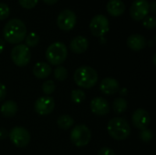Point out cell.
I'll list each match as a JSON object with an SVG mask.
<instances>
[{
  "mask_svg": "<svg viewBox=\"0 0 156 155\" xmlns=\"http://www.w3.org/2000/svg\"><path fill=\"white\" fill-rule=\"evenodd\" d=\"M3 34L5 40L8 43L18 44L25 39L27 36V27L22 20L13 18L5 25Z\"/></svg>",
  "mask_w": 156,
  "mask_h": 155,
  "instance_id": "1",
  "label": "cell"
},
{
  "mask_svg": "<svg viewBox=\"0 0 156 155\" xmlns=\"http://www.w3.org/2000/svg\"><path fill=\"white\" fill-rule=\"evenodd\" d=\"M75 83L82 89H90L98 82L97 71L90 66H81L74 72Z\"/></svg>",
  "mask_w": 156,
  "mask_h": 155,
  "instance_id": "2",
  "label": "cell"
},
{
  "mask_svg": "<svg viewBox=\"0 0 156 155\" xmlns=\"http://www.w3.org/2000/svg\"><path fill=\"white\" fill-rule=\"evenodd\" d=\"M107 130L110 136L116 141L126 140L131 134V127L127 121L119 117L110 120Z\"/></svg>",
  "mask_w": 156,
  "mask_h": 155,
  "instance_id": "3",
  "label": "cell"
},
{
  "mask_svg": "<svg viewBox=\"0 0 156 155\" xmlns=\"http://www.w3.org/2000/svg\"><path fill=\"white\" fill-rule=\"evenodd\" d=\"M68 48L62 42H54L46 50L47 60L54 66H60L67 58Z\"/></svg>",
  "mask_w": 156,
  "mask_h": 155,
  "instance_id": "4",
  "label": "cell"
},
{
  "mask_svg": "<svg viewBox=\"0 0 156 155\" xmlns=\"http://www.w3.org/2000/svg\"><path fill=\"white\" fill-rule=\"evenodd\" d=\"M91 140L90 130L84 124L76 125L70 132V141L77 147H84Z\"/></svg>",
  "mask_w": 156,
  "mask_h": 155,
  "instance_id": "5",
  "label": "cell"
},
{
  "mask_svg": "<svg viewBox=\"0 0 156 155\" xmlns=\"http://www.w3.org/2000/svg\"><path fill=\"white\" fill-rule=\"evenodd\" d=\"M11 59L17 67L27 66L31 59V52L25 44H17L11 50Z\"/></svg>",
  "mask_w": 156,
  "mask_h": 155,
  "instance_id": "6",
  "label": "cell"
},
{
  "mask_svg": "<svg viewBox=\"0 0 156 155\" xmlns=\"http://www.w3.org/2000/svg\"><path fill=\"white\" fill-rule=\"evenodd\" d=\"M9 138L15 146L18 148H24L30 142V133L27 129L16 126L10 131Z\"/></svg>",
  "mask_w": 156,
  "mask_h": 155,
  "instance_id": "7",
  "label": "cell"
},
{
  "mask_svg": "<svg viewBox=\"0 0 156 155\" xmlns=\"http://www.w3.org/2000/svg\"><path fill=\"white\" fill-rule=\"evenodd\" d=\"M90 29L93 36L103 37L110 29L108 18L103 15L95 16L90 23Z\"/></svg>",
  "mask_w": 156,
  "mask_h": 155,
  "instance_id": "8",
  "label": "cell"
},
{
  "mask_svg": "<svg viewBox=\"0 0 156 155\" xmlns=\"http://www.w3.org/2000/svg\"><path fill=\"white\" fill-rule=\"evenodd\" d=\"M77 23V16L76 14L70 9H64L62 10L57 18V25L59 29L63 31H69L71 30Z\"/></svg>",
  "mask_w": 156,
  "mask_h": 155,
  "instance_id": "9",
  "label": "cell"
},
{
  "mask_svg": "<svg viewBox=\"0 0 156 155\" xmlns=\"http://www.w3.org/2000/svg\"><path fill=\"white\" fill-rule=\"evenodd\" d=\"M150 11L147 0H134L130 8V15L135 21H141L148 16Z\"/></svg>",
  "mask_w": 156,
  "mask_h": 155,
  "instance_id": "10",
  "label": "cell"
},
{
  "mask_svg": "<svg viewBox=\"0 0 156 155\" xmlns=\"http://www.w3.org/2000/svg\"><path fill=\"white\" fill-rule=\"evenodd\" d=\"M55 108V101L50 96H42L38 98L35 104V111L39 115H48L53 111Z\"/></svg>",
  "mask_w": 156,
  "mask_h": 155,
  "instance_id": "11",
  "label": "cell"
},
{
  "mask_svg": "<svg viewBox=\"0 0 156 155\" xmlns=\"http://www.w3.org/2000/svg\"><path fill=\"white\" fill-rule=\"evenodd\" d=\"M132 121L134 127L143 131L148 128L151 122V117L149 112L144 109H137L133 114Z\"/></svg>",
  "mask_w": 156,
  "mask_h": 155,
  "instance_id": "12",
  "label": "cell"
},
{
  "mask_svg": "<svg viewBox=\"0 0 156 155\" xmlns=\"http://www.w3.org/2000/svg\"><path fill=\"white\" fill-rule=\"evenodd\" d=\"M90 111H92V113H94L95 115H99V116H103L107 113H109L110 111V104L109 102L101 97H97L94 98L91 102H90Z\"/></svg>",
  "mask_w": 156,
  "mask_h": 155,
  "instance_id": "13",
  "label": "cell"
},
{
  "mask_svg": "<svg viewBox=\"0 0 156 155\" xmlns=\"http://www.w3.org/2000/svg\"><path fill=\"white\" fill-rule=\"evenodd\" d=\"M100 90L103 94L113 95L120 90V84L113 78H105L100 83Z\"/></svg>",
  "mask_w": 156,
  "mask_h": 155,
  "instance_id": "14",
  "label": "cell"
},
{
  "mask_svg": "<svg viewBox=\"0 0 156 155\" xmlns=\"http://www.w3.org/2000/svg\"><path fill=\"white\" fill-rule=\"evenodd\" d=\"M89 47L88 39L83 36H77L75 37L69 44L70 50L75 54H82L87 50Z\"/></svg>",
  "mask_w": 156,
  "mask_h": 155,
  "instance_id": "15",
  "label": "cell"
},
{
  "mask_svg": "<svg viewBox=\"0 0 156 155\" xmlns=\"http://www.w3.org/2000/svg\"><path fill=\"white\" fill-rule=\"evenodd\" d=\"M127 46L133 51H140L146 46V39L140 34H133L127 38Z\"/></svg>",
  "mask_w": 156,
  "mask_h": 155,
  "instance_id": "16",
  "label": "cell"
},
{
  "mask_svg": "<svg viewBox=\"0 0 156 155\" xmlns=\"http://www.w3.org/2000/svg\"><path fill=\"white\" fill-rule=\"evenodd\" d=\"M106 9L111 16H120L125 12V5L122 0H109Z\"/></svg>",
  "mask_w": 156,
  "mask_h": 155,
  "instance_id": "17",
  "label": "cell"
},
{
  "mask_svg": "<svg viewBox=\"0 0 156 155\" xmlns=\"http://www.w3.org/2000/svg\"><path fill=\"white\" fill-rule=\"evenodd\" d=\"M32 72L34 76L37 77V79H46L51 74L52 69H51V67L48 63L38 62L34 66Z\"/></svg>",
  "mask_w": 156,
  "mask_h": 155,
  "instance_id": "18",
  "label": "cell"
},
{
  "mask_svg": "<svg viewBox=\"0 0 156 155\" xmlns=\"http://www.w3.org/2000/svg\"><path fill=\"white\" fill-rule=\"evenodd\" d=\"M17 110H18L17 105L14 100H7L2 104L0 111L3 116L6 118H10L13 117L17 112Z\"/></svg>",
  "mask_w": 156,
  "mask_h": 155,
  "instance_id": "19",
  "label": "cell"
},
{
  "mask_svg": "<svg viewBox=\"0 0 156 155\" xmlns=\"http://www.w3.org/2000/svg\"><path fill=\"white\" fill-rule=\"evenodd\" d=\"M57 123H58V126L60 129H62V130H68V129H69L70 127L73 126L74 120L72 119L71 116L67 115V114H64V115H61V116H59L58 118Z\"/></svg>",
  "mask_w": 156,
  "mask_h": 155,
  "instance_id": "20",
  "label": "cell"
},
{
  "mask_svg": "<svg viewBox=\"0 0 156 155\" xmlns=\"http://www.w3.org/2000/svg\"><path fill=\"white\" fill-rule=\"evenodd\" d=\"M128 106V102L125 99L123 98H117L114 100L113 104H112V108L115 113L117 114H121L123 113Z\"/></svg>",
  "mask_w": 156,
  "mask_h": 155,
  "instance_id": "21",
  "label": "cell"
},
{
  "mask_svg": "<svg viewBox=\"0 0 156 155\" xmlns=\"http://www.w3.org/2000/svg\"><path fill=\"white\" fill-rule=\"evenodd\" d=\"M25 42H26V46L28 47V48L36 47L39 42V37L35 32H31V33H29L28 35L26 36Z\"/></svg>",
  "mask_w": 156,
  "mask_h": 155,
  "instance_id": "22",
  "label": "cell"
},
{
  "mask_svg": "<svg viewBox=\"0 0 156 155\" xmlns=\"http://www.w3.org/2000/svg\"><path fill=\"white\" fill-rule=\"evenodd\" d=\"M70 99L74 103L80 104L85 100V93H84V91L82 90H80V89L74 90L71 91Z\"/></svg>",
  "mask_w": 156,
  "mask_h": 155,
  "instance_id": "23",
  "label": "cell"
},
{
  "mask_svg": "<svg viewBox=\"0 0 156 155\" xmlns=\"http://www.w3.org/2000/svg\"><path fill=\"white\" fill-rule=\"evenodd\" d=\"M54 77L58 81H64L68 78V70L62 66H58L54 69Z\"/></svg>",
  "mask_w": 156,
  "mask_h": 155,
  "instance_id": "24",
  "label": "cell"
},
{
  "mask_svg": "<svg viewBox=\"0 0 156 155\" xmlns=\"http://www.w3.org/2000/svg\"><path fill=\"white\" fill-rule=\"evenodd\" d=\"M42 91L44 92V94H46V96H48V95H51L55 90H56V85L54 83L53 80H47V81H44L43 84H42Z\"/></svg>",
  "mask_w": 156,
  "mask_h": 155,
  "instance_id": "25",
  "label": "cell"
},
{
  "mask_svg": "<svg viewBox=\"0 0 156 155\" xmlns=\"http://www.w3.org/2000/svg\"><path fill=\"white\" fill-rule=\"evenodd\" d=\"M144 26L148 29H154L156 26V19L154 16H147L143 19Z\"/></svg>",
  "mask_w": 156,
  "mask_h": 155,
  "instance_id": "26",
  "label": "cell"
},
{
  "mask_svg": "<svg viewBox=\"0 0 156 155\" xmlns=\"http://www.w3.org/2000/svg\"><path fill=\"white\" fill-rule=\"evenodd\" d=\"M10 14L9 6L5 3H0V20L6 19Z\"/></svg>",
  "mask_w": 156,
  "mask_h": 155,
  "instance_id": "27",
  "label": "cell"
},
{
  "mask_svg": "<svg viewBox=\"0 0 156 155\" xmlns=\"http://www.w3.org/2000/svg\"><path fill=\"white\" fill-rule=\"evenodd\" d=\"M140 139L145 143H148L150 142L152 139H153V132L151 130H148V129H145V130H143L141 131L140 132Z\"/></svg>",
  "mask_w": 156,
  "mask_h": 155,
  "instance_id": "28",
  "label": "cell"
},
{
  "mask_svg": "<svg viewBox=\"0 0 156 155\" xmlns=\"http://www.w3.org/2000/svg\"><path fill=\"white\" fill-rule=\"evenodd\" d=\"M20 5L26 9H31L35 7L38 2V0H18Z\"/></svg>",
  "mask_w": 156,
  "mask_h": 155,
  "instance_id": "29",
  "label": "cell"
},
{
  "mask_svg": "<svg viewBox=\"0 0 156 155\" xmlns=\"http://www.w3.org/2000/svg\"><path fill=\"white\" fill-rule=\"evenodd\" d=\"M98 155H115L114 152L108 147H102L101 149H100V151L98 152Z\"/></svg>",
  "mask_w": 156,
  "mask_h": 155,
  "instance_id": "30",
  "label": "cell"
},
{
  "mask_svg": "<svg viewBox=\"0 0 156 155\" xmlns=\"http://www.w3.org/2000/svg\"><path fill=\"white\" fill-rule=\"evenodd\" d=\"M6 95V88L4 84L0 83V101H2Z\"/></svg>",
  "mask_w": 156,
  "mask_h": 155,
  "instance_id": "31",
  "label": "cell"
},
{
  "mask_svg": "<svg viewBox=\"0 0 156 155\" xmlns=\"http://www.w3.org/2000/svg\"><path fill=\"white\" fill-rule=\"evenodd\" d=\"M7 135V132L3 129V128H0V139H5Z\"/></svg>",
  "mask_w": 156,
  "mask_h": 155,
  "instance_id": "32",
  "label": "cell"
},
{
  "mask_svg": "<svg viewBox=\"0 0 156 155\" xmlns=\"http://www.w3.org/2000/svg\"><path fill=\"white\" fill-rule=\"evenodd\" d=\"M155 5H156V3L154 1V2H152L151 4H149V7H150V9H152V12L153 13H155Z\"/></svg>",
  "mask_w": 156,
  "mask_h": 155,
  "instance_id": "33",
  "label": "cell"
},
{
  "mask_svg": "<svg viewBox=\"0 0 156 155\" xmlns=\"http://www.w3.org/2000/svg\"><path fill=\"white\" fill-rule=\"evenodd\" d=\"M47 5H54V4H56L57 2H58V0H43Z\"/></svg>",
  "mask_w": 156,
  "mask_h": 155,
  "instance_id": "34",
  "label": "cell"
},
{
  "mask_svg": "<svg viewBox=\"0 0 156 155\" xmlns=\"http://www.w3.org/2000/svg\"><path fill=\"white\" fill-rule=\"evenodd\" d=\"M4 48H5V43H4V41L2 39H0V54L3 52Z\"/></svg>",
  "mask_w": 156,
  "mask_h": 155,
  "instance_id": "35",
  "label": "cell"
}]
</instances>
